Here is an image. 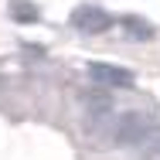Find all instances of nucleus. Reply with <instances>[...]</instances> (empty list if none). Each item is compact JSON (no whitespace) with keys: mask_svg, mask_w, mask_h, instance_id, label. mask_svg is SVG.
Masks as SVG:
<instances>
[{"mask_svg":"<svg viewBox=\"0 0 160 160\" xmlns=\"http://www.w3.org/2000/svg\"><path fill=\"white\" fill-rule=\"evenodd\" d=\"M106 136L116 143V147H133V150H143V147H157L160 143V123L143 116V112H123L119 119H112Z\"/></svg>","mask_w":160,"mask_h":160,"instance_id":"f257e3e1","label":"nucleus"},{"mask_svg":"<svg viewBox=\"0 0 160 160\" xmlns=\"http://www.w3.org/2000/svg\"><path fill=\"white\" fill-rule=\"evenodd\" d=\"M82 119L89 133H102L112 123V96L109 92H85L82 96Z\"/></svg>","mask_w":160,"mask_h":160,"instance_id":"f03ea898","label":"nucleus"},{"mask_svg":"<svg viewBox=\"0 0 160 160\" xmlns=\"http://www.w3.org/2000/svg\"><path fill=\"white\" fill-rule=\"evenodd\" d=\"M89 78H92L96 85H106V89H129V85L136 82L133 72L119 68V65H106V62H92L89 65Z\"/></svg>","mask_w":160,"mask_h":160,"instance_id":"7ed1b4c3","label":"nucleus"},{"mask_svg":"<svg viewBox=\"0 0 160 160\" xmlns=\"http://www.w3.org/2000/svg\"><path fill=\"white\" fill-rule=\"evenodd\" d=\"M72 24H75V28H78L82 34H102V31H109L112 17H109L102 7L82 3V7H75V14H72Z\"/></svg>","mask_w":160,"mask_h":160,"instance_id":"20e7f679","label":"nucleus"},{"mask_svg":"<svg viewBox=\"0 0 160 160\" xmlns=\"http://www.w3.org/2000/svg\"><path fill=\"white\" fill-rule=\"evenodd\" d=\"M10 17L17 24H34L38 21V7L31 0H10Z\"/></svg>","mask_w":160,"mask_h":160,"instance_id":"39448f33","label":"nucleus"},{"mask_svg":"<svg viewBox=\"0 0 160 160\" xmlns=\"http://www.w3.org/2000/svg\"><path fill=\"white\" fill-rule=\"evenodd\" d=\"M123 28H126L129 38H136V41H150V38H153V28H150L147 21H140V17H126Z\"/></svg>","mask_w":160,"mask_h":160,"instance_id":"423d86ee","label":"nucleus"}]
</instances>
